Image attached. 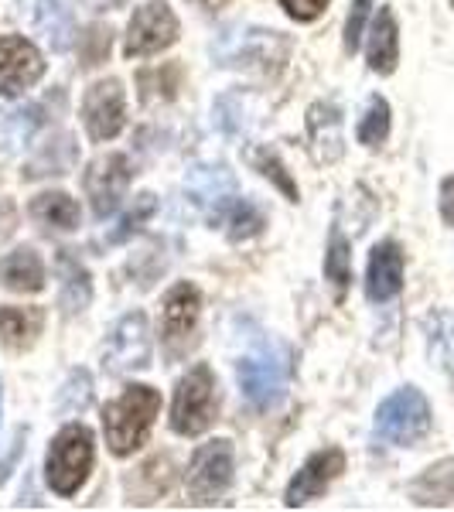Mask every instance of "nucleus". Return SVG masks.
Returning <instances> with one entry per match:
<instances>
[{
	"mask_svg": "<svg viewBox=\"0 0 454 512\" xmlns=\"http://www.w3.org/2000/svg\"><path fill=\"white\" fill-rule=\"evenodd\" d=\"M342 472H345V454L338 448H325V451L311 454V458L304 461L301 472L291 478V485H287L284 506L297 509V506H304V502L318 499V495L325 492Z\"/></svg>",
	"mask_w": 454,
	"mask_h": 512,
	"instance_id": "nucleus-14",
	"label": "nucleus"
},
{
	"mask_svg": "<svg viewBox=\"0 0 454 512\" xmlns=\"http://www.w3.org/2000/svg\"><path fill=\"white\" fill-rule=\"evenodd\" d=\"M198 4L209 7V11H216V7H222V4H226V0H198Z\"/></svg>",
	"mask_w": 454,
	"mask_h": 512,
	"instance_id": "nucleus-36",
	"label": "nucleus"
},
{
	"mask_svg": "<svg viewBox=\"0 0 454 512\" xmlns=\"http://www.w3.org/2000/svg\"><path fill=\"white\" fill-rule=\"evenodd\" d=\"M253 164L263 171L267 178H274L277 181V188L287 195V202H297V185L291 178H287V171H284V164L277 161V154H270V151H257L253 154Z\"/></svg>",
	"mask_w": 454,
	"mask_h": 512,
	"instance_id": "nucleus-32",
	"label": "nucleus"
},
{
	"mask_svg": "<svg viewBox=\"0 0 454 512\" xmlns=\"http://www.w3.org/2000/svg\"><path fill=\"white\" fill-rule=\"evenodd\" d=\"M82 123L93 140H113L127 123V96L117 79L93 82L82 99Z\"/></svg>",
	"mask_w": 454,
	"mask_h": 512,
	"instance_id": "nucleus-10",
	"label": "nucleus"
},
{
	"mask_svg": "<svg viewBox=\"0 0 454 512\" xmlns=\"http://www.w3.org/2000/svg\"><path fill=\"white\" fill-rule=\"evenodd\" d=\"M130 175H134V171H130V161L123 158V154H103V158H96L86 168L82 188H86L89 202H93V212L99 219L117 212L120 198L130 185Z\"/></svg>",
	"mask_w": 454,
	"mask_h": 512,
	"instance_id": "nucleus-11",
	"label": "nucleus"
},
{
	"mask_svg": "<svg viewBox=\"0 0 454 512\" xmlns=\"http://www.w3.org/2000/svg\"><path fill=\"white\" fill-rule=\"evenodd\" d=\"M451 4H454V0H451Z\"/></svg>",
	"mask_w": 454,
	"mask_h": 512,
	"instance_id": "nucleus-38",
	"label": "nucleus"
},
{
	"mask_svg": "<svg viewBox=\"0 0 454 512\" xmlns=\"http://www.w3.org/2000/svg\"><path fill=\"white\" fill-rule=\"evenodd\" d=\"M216 226H226L229 239H253L260 233L263 226H267V216L257 209L253 202H246V198H233V202L222 209V216L216 219Z\"/></svg>",
	"mask_w": 454,
	"mask_h": 512,
	"instance_id": "nucleus-26",
	"label": "nucleus"
},
{
	"mask_svg": "<svg viewBox=\"0 0 454 512\" xmlns=\"http://www.w3.org/2000/svg\"><path fill=\"white\" fill-rule=\"evenodd\" d=\"M359 144L366 147H379L386 137H390V103L383 96H373L366 103V113L359 120V130H356Z\"/></svg>",
	"mask_w": 454,
	"mask_h": 512,
	"instance_id": "nucleus-29",
	"label": "nucleus"
},
{
	"mask_svg": "<svg viewBox=\"0 0 454 512\" xmlns=\"http://www.w3.org/2000/svg\"><path fill=\"white\" fill-rule=\"evenodd\" d=\"M38 127H41L38 106H14V110H7L4 120H0V134H4L7 151H21V147H28Z\"/></svg>",
	"mask_w": 454,
	"mask_h": 512,
	"instance_id": "nucleus-27",
	"label": "nucleus"
},
{
	"mask_svg": "<svg viewBox=\"0 0 454 512\" xmlns=\"http://www.w3.org/2000/svg\"><path fill=\"white\" fill-rule=\"evenodd\" d=\"M308 137L311 151L321 164H332L342 158L345 137H342V113L332 103H315L308 110Z\"/></svg>",
	"mask_w": 454,
	"mask_h": 512,
	"instance_id": "nucleus-18",
	"label": "nucleus"
},
{
	"mask_svg": "<svg viewBox=\"0 0 454 512\" xmlns=\"http://www.w3.org/2000/svg\"><path fill=\"white\" fill-rule=\"evenodd\" d=\"M291 41L280 31L267 28H226L212 41V55L226 69H260V72H277L287 62Z\"/></svg>",
	"mask_w": 454,
	"mask_h": 512,
	"instance_id": "nucleus-2",
	"label": "nucleus"
},
{
	"mask_svg": "<svg viewBox=\"0 0 454 512\" xmlns=\"http://www.w3.org/2000/svg\"><path fill=\"white\" fill-rule=\"evenodd\" d=\"M431 431V403L417 386H403L376 410V437L396 448H410Z\"/></svg>",
	"mask_w": 454,
	"mask_h": 512,
	"instance_id": "nucleus-4",
	"label": "nucleus"
},
{
	"mask_svg": "<svg viewBox=\"0 0 454 512\" xmlns=\"http://www.w3.org/2000/svg\"><path fill=\"white\" fill-rule=\"evenodd\" d=\"M18 18L31 35H38L55 52H65L72 45V18L59 0H18Z\"/></svg>",
	"mask_w": 454,
	"mask_h": 512,
	"instance_id": "nucleus-15",
	"label": "nucleus"
},
{
	"mask_svg": "<svg viewBox=\"0 0 454 512\" xmlns=\"http://www.w3.org/2000/svg\"><path fill=\"white\" fill-rule=\"evenodd\" d=\"M103 366L113 376L140 373V369L151 366V328H147V318L140 311H130L113 325L103 345Z\"/></svg>",
	"mask_w": 454,
	"mask_h": 512,
	"instance_id": "nucleus-6",
	"label": "nucleus"
},
{
	"mask_svg": "<svg viewBox=\"0 0 454 512\" xmlns=\"http://www.w3.org/2000/svg\"><path fill=\"white\" fill-rule=\"evenodd\" d=\"M366 59H369V69L379 72V76L396 72V62H400V24H396V14L390 7H379L373 28H369Z\"/></svg>",
	"mask_w": 454,
	"mask_h": 512,
	"instance_id": "nucleus-19",
	"label": "nucleus"
},
{
	"mask_svg": "<svg viewBox=\"0 0 454 512\" xmlns=\"http://www.w3.org/2000/svg\"><path fill=\"white\" fill-rule=\"evenodd\" d=\"M154 212H158V198H154L151 192L137 195V198H134V205H130V212L120 219V226L113 229L110 236H106V243H123V239H127V236H134L137 229L154 216Z\"/></svg>",
	"mask_w": 454,
	"mask_h": 512,
	"instance_id": "nucleus-31",
	"label": "nucleus"
},
{
	"mask_svg": "<svg viewBox=\"0 0 454 512\" xmlns=\"http://www.w3.org/2000/svg\"><path fill=\"white\" fill-rule=\"evenodd\" d=\"M441 219L454 226V178L441 181Z\"/></svg>",
	"mask_w": 454,
	"mask_h": 512,
	"instance_id": "nucleus-35",
	"label": "nucleus"
},
{
	"mask_svg": "<svg viewBox=\"0 0 454 512\" xmlns=\"http://www.w3.org/2000/svg\"><path fill=\"white\" fill-rule=\"evenodd\" d=\"M369 7H373V0H352L349 21H345V52H349V55L359 52V41H362V31H366Z\"/></svg>",
	"mask_w": 454,
	"mask_h": 512,
	"instance_id": "nucleus-33",
	"label": "nucleus"
},
{
	"mask_svg": "<svg viewBox=\"0 0 454 512\" xmlns=\"http://www.w3.org/2000/svg\"><path fill=\"white\" fill-rule=\"evenodd\" d=\"M31 216H35L41 226L76 229L79 226V205H76V198H69L65 192H45L31 202Z\"/></svg>",
	"mask_w": 454,
	"mask_h": 512,
	"instance_id": "nucleus-25",
	"label": "nucleus"
},
{
	"mask_svg": "<svg viewBox=\"0 0 454 512\" xmlns=\"http://www.w3.org/2000/svg\"><path fill=\"white\" fill-rule=\"evenodd\" d=\"M403 291V250L386 239L379 243L373 256H369V270H366V294L369 301L386 304Z\"/></svg>",
	"mask_w": 454,
	"mask_h": 512,
	"instance_id": "nucleus-17",
	"label": "nucleus"
},
{
	"mask_svg": "<svg viewBox=\"0 0 454 512\" xmlns=\"http://www.w3.org/2000/svg\"><path fill=\"white\" fill-rule=\"evenodd\" d=\"M325 277L335 284V291L342 294L352 280V243L342 236V229H332V239H328V253H325Z\"/></svg>",
	"mask_w": 454,
	"mask_h": 512,
	"instance_id": "nucleus-28",
	"label": "nucleus"
},
{
	"mask_svg": "<svg viewBox=\"0 0 454 512\" xmlns=\"http://www.w3.org/2000/svg\"><path fill=\"white\" fill-rule=\"evenodd\" d=\"M41 332L38 308H0V342L11 349H28Z\"/></svg>",
	"mask_w": 454,
	"mask_h": 512,
	"instance_id": "nucleus-24",
	"label": "nucleus"
},
{
	"mask_svg": "<svg viewBox=\"0 0 454 512\" xmlns=\"http://www.w3.org/2000/svg\"><path fill=\"white\" fill-rule=\"evenodd\" d=\"M236 379L243 386V396L257 410H270L284 396V379L287 369L270 349H260L253 355H243L236 366Z\"/></svg>",
	"mask_w": 454,
	"mask_h": 512,
	"instance_id": "nucleus-9",
	"label": "nucleus"
},
{
	"mask_svg": "<svg viewBox=\"0 0 454 512\" xmlns=\"http://www.w3.org/2000/svg\"><path fill=\"white\" fill-rule=\"evenodd\" d=\"M89 400H93V383H89V373L76 369V373L65 379V386L59 390V414L62 417H76V414H82V410L89 407Z\"/></svg>",
	"mask_w": 454,
	"mask_h": 512,
	"instance_id": "nucleus-30",
	"label": "nucleus"
},
{
	"mask_svg": "<svg viewBox=\"0 0 454 512\" xmlns=\"http://www.w3.org/2000/svg\"><path fill=\"white\" fill-rule=\"evenodd\" d=\"M178 41V18L164 0H147L144 7H137L130 18L127 41H123V55L127 59H147L158 55L164 48H171Z\"/></svg>",
	"mask_w": 454,
	"mask_h": 512,
	"instance_id": "nucleus-7",
	"label": "nucleus"
},
{
	"mask_svg": "<svg viewBox=\"0 0 454 512\" xmlns=\"http://www.w3.org/2000/svg\"><path fill=\"white\" fill-rule=\"evenodd\" d=\"M161 410V393L151 386H127L120 400L106 403L103 410V434L113 454L127 458L147 441L154 427V417Z\"/></svg>",
	"mask_w": 454,
	"mask_h": 512,
	"instance_id": "nucleus-1",
	"label": "nucleus"
},
{
	"mask_svg": "<svg viewBox=\"0 0 454 512\" xmlns=\"http://www.w3.org/2000/svg\"><path fill=\"white\" fill-rule=\"evenodd\" d=\"M59 277H62V311L65 315H76V311L89 308V301H93V284H89V274L86 267L76 260V256L62 253L59 256Z\"/></svg>",
	"mask_w": 454,
	"mask_h": 512,
	"instance_id": "nucleus-23",
	"label": "nucleus"
},
{
	"mask_svg": "<svg viewBox=\"0 0 454 512\" xmlns=\"http://www.w3.org/2000/svg\"><path fill=\"white\" fill-rule=\"evenodd\" d=\"M89 468H93V431L82 424L62 427L45 458V478L52 492L76 495L79 485L86 482Z\"/></svg>",
	"mask_w": 454,
	"mask_h": 512,
	"instance_id": "nucleus-3",
	"label": "nucleus"
},
{
	"mask_svg": "<svg viewBox=\"0 0 454 512\" xmlns=\"http://www.w3.org/2000/svg\"><path fill=\"white\" fill-rule=\"evenodd\" d=\"M198 311H202V294L192 284H175L164 297L161 311V338L168 349H178L181 342H188V335L195 332Z\"/></svg>",
	"mask_w": 454,
	"mask_h": 512,
	"instance_id": "nucleus-16",
	"label": "nucleus"
},
{
	"mask_svg": "<svg viewBox=\"0 0 454 512\" xmlns=\"http://www.w3.org/2000/svg\"><path fill=\"white\" fill-rule=\"evenodd\" d=\"M41 72H45V59L28 38H0V93H24L41 79Z\"/></svg>",
	"mask_w": 454,
	"mask_h": 512,
	"instance_id": "nucleus-13",
	"label": "nucleus"
},
{
	"mask_svg": "<svg viewBox=\"0 0 454 512\" xmlns=\"http://www.w3.org/2000/svg\"><path fill=\"white\" fill-rule=\"evenodd\" d=\"M233 482V441H209L195 451L185 485L195 506H212Z\"/></svg>",
	"mask_w": 454,
	"mask_h": 512,
	"instance_id": "nucleus-8",
	"label": "nucleus"
},
{
	"mask_svg": "<svg viewBox=\"0 0 454 512\" xmlns=\"http://www.w3.org/2000/svg\"><path fill=\"white\" fill-rule=\"evenodd\" d=\"M0 407H4V386H0Z\"/></svg>",
	"mask_w": 454,
	"mask_h": 512,
	"instance_id": "nucleus-37",
	"label": "nucleus"
},
{
	"mask_svg": "<svg viewBox=\"0 0 454 512\" xmlns=\"http://www.w3.org/2000/svg\"><path fill=\"white\" fill-rule=\"evenodd\" d=\"M0 284L7 291H18V294H35L45 287V263L35 250H14L0 260Z\"/></svg>",
	"mask_w": 454,
	"mask_h": 512,
	"instance_id": "nucleus-20",
	"label": "nucleus"
},
{
	"mask_svg": "<svg viewBox=\"0 0 454 512\" xmlns=\"http://www.w3.org/2000/svg\"><path fill=\"white\" fill-rule=\"evenodd\" d=\"M280 7H284L294 21H315L328 7V0H280Z\"/></svg>",
	"mask_w": 454,
	"mask_h": 512,
	"instance_id": "nucleus-34",
	"label": "nucleus"
},
{
	"mask_svg": "<svg viewBox=\"0 0 454 512\" xmlns=\"http://www.w3.org/2000/svg\"><path fill=\"white\" fill-rule=\"evenodd\" d=\"M185 195L192 198V205L205 219L216 222L222 209L236 198V178L222 164H198L185 178Z\"/></svg>",
	"mask_w": 454,
	"mask_h": 512,
	"instance_id": "nucleus-12",
	"label": "nucleus"
},
{
	"mask_svg": "<svg viewBox=\"0 0 454 512\" xmlns=\"http://www.w3.org/2000/svg\"><path fill=\"white\" fill-rule=\"evenodd\" d=\"M216 420V376L209 366L188 369V376H181L175 403H171V427L181 437H198L205 434Z\"/></svg>",
	"mask_w": 454,
	"mask_h": 512,
	"instance_id": "nucleus-5",
	"label": "nucleus"
},
{
	"mask_svg": "<svg viewBox=\"0 0 454 512\" xmlns=\"http://www.w3.org/2000/svg\"><path fill=\"white\" fill-rule=\"evenodd\" d=\"M424 335H427V355L437 369H444L454 376V315L444 308L431 311L424 318Z\"/></svg>",
	"mask_w": 454,
	"mask_h": 512,
	"instance_id": "nucleus-22",
	"label": "nucleus"
},
{
	"mask_svg": "<svg viewBox=\"0 0 454 512\" xmlns=\"http://www.w3.org/2000/svg\"><path fill=\"white\" fill-rule=\"evenodd\" d=\"M410 499L417 506H451L454 502V461H437L410 485Z\"/></svg>",
	"mask_w": 454,
	"mask_h": 512,
	"instance_id": "nucleus-21",
	"label": "nucleus"
}]
</instances>
